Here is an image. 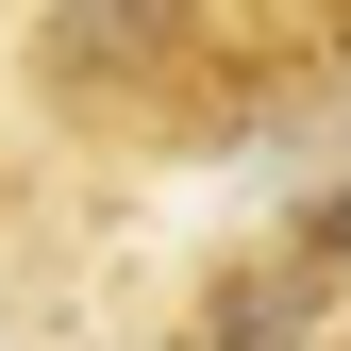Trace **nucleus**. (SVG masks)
Segmentation results:
<instances>
[{"label": "nucleus", "mask_w": 351, "mask_h": 351, "mask_svg": "<svg viewBox=\"0 0 351 351\" xmlns=\"http://www.w3.org/2000/svg\"><path fill=\"white\" fill-rule=\"evenodd\" d=\"M0 51L67 151H117V167L251 151L351 101V17L318 0H84V17H17Z\"/></svg>", "instance_id": "obj_1"}]
</instances>
